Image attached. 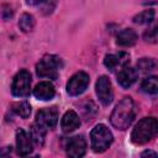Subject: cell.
Wrapping results in <instances>:
<instances>
[{"instance_id":"cell-1","label":"cell","mask_w":158,"mask_h":158,"mask_svg":"<svg viewBox=\"0 0 158 158\" xmlns=\"http://www.w3.org/2000/svg\"><path fill=\"white\" fill-rule=\"evenodd\" d=\"M135 117H136L135 101L130 96H126L112 110L110 116V122L115 128L125 131L131 126Z\"/></svg>"},{"instance_id":"cell-2","label":"cell","mask_w":158,"mask_h":158,"mask_svg":"<svg viewBox=\"0 0 158 158\" xmlns=\"http://www.w3.org/2000/svg\"><path fill=\"white\" fill-rule=\"evenodd\" d=\"M158 131V122L154 117H144L135 126L131 133V141L135 144H144L151 141Z\"/></svg>"},{"instance_id":"cell-3","label":"cell","mask_w":158,"mask_h":158,"mask_svg":"<svg viewBox=\"0 0 158 158\" xmlns=\"http://www.w3.org/2000/svg\"><path fill=\"white\" fill-rule=\"evenodd\" d=\"M90 138H91V148L96 153L105 152L114 141L111 131L102 123H99L93 128L90 133Z\"/></svg>"},{"instance_id":"cell-4","label":"cell","mask_w":158,"mask_h":158,"mask_svg":"<svg viewBox=\"0 0 158 158\" xmlns=\"http://www.w3.org/2000/svg\"><path fill=\"white\" fill-rule=\"evenodd\" d=\"M63 63L62 59L58 56H44L36 65V72L37 75L41 78H49V79H57L58 78V72L62 68Z\"/></svg>"},{"instance_id":"cell-5","label":"cell","mask_w":158,"mask_h":158,"mask_svg":"<svg viewBox=\"0 0 158 158\" xmlns=\"http://www.w3.org/2000/svg\"><path fill=\"white\" fill-rule=\"evenodd\" d=\"M30 90H31V74L30 72L22 69L14 77L11 91L15 96L25 98L30 95Z\"/></svg>"},{"instance_id":"cell-6","label":"cell","mask_w":158,"mask_h":158,"mask_svg":"<svg viewBox=\"0 0 158 158\" xmlns=\"http://www.w3.org/2000/svg\"><path fill=\"white\" fill-rule=\"evenodd\" d=\"M90 83V78L85 72L75 73L67 84V93L70 96H78L85 91Z\"/></svg>"},{"instance_id":"cell-7","label":"cell","mask_w":158,"mask_h":158,"mask_svg":"<svg viewBox=\"0 0 158 158\" xmlns=\"http://www.w3.org/2000/svg\"><path fill=\"white\" fill-rule=\"evenodd\" d=\"M96 95L100 100V102L105 106L110 105L114 99V93H112V86L111 81L106 75H101L98 81H96Z\"/></svg>"},{"instance_id":"cell-8","label":"cell","mask_w":158,"mask_h":158,"mask_svg":"<svg viewBox=\"0 0 158 158\" xmlns=\"http://www.w3.org/2000/svg\"><path fill=\"white\" fill-rule=\"evenodd\" d=\"M58 122V110L56 106L42 109L36 115V123L43 128H53Z\"/></svg>"},{"instance_id":"cell-9","label":"cell","mask_w":158,"mask_h":158,"mask_svg":"<svg viewBox=\"0 0 158 158\" xmlns=\"http://www.w3.org/2000/svg\"><path fill=\"white\" fill-rule=\"evenodd\" d=\"M67 156L69 158H83L86 152V142L83 136H74L67 142Z\"/></svg>"},{"instance_id":"cell-10","label":"cell","mask_w":158,"mask_h":158,"mask_svg":"<svg viewBox=\"0 0 158 158\" xmlns=\"http://www.w3.org/2000/svg\"><path fill=\"white\" fill-rule=\"evenodd\" d=\"M128 63H130V56L126 52H118L116 54H107L104 59L105 67L111 72L121 70L122 68L127 67Z\"/></svg>"},{"instance_id":"cell-11","label":"cell","mask_w":158,"mask_h":158,"mask_svg":"<svg viewBox=\"0 0 158 158\" xmlns=\"http://www.w3.org/2000/svg\"><path fill=\"white\" fill-rule=\"evenodd\" d=\"M16 151L21 157H25L32 152V138L23 128H19L16 131Z\"/></svg>"},{"instance_id":"cell-12","label":"cell","mask_w":158,"mask_h":158,"mask_svg":"<svg viewBox=\"0 0 158 158\" xmlns=\"http://www.w3.org/2000/svg\"><path fill=\"white\" fill-rule=\"evenodd\" d=\"M79 126H80V118L75 111L69 110L63 115L62 121H60V127H62L63 132H65V133L73 132Z\"/></svg>"},{"instance_id":"cell-13","label":"cell","mask_w":158,"mask_h":158,"mask_svg":"<svg viewBox=\"0 0 158 158\" xmlns=\"http://www.w3.org/2000/svg\"><path fill=\"white\" fill-rule=\"evenodd\" d=\"M33 95L38 100L47 101V100H51V99L54 98L56 90H54V86L52 85V83H49V81H41L33 89Z\"/></svg>"},{"instance_id":"cell-14","label":"cell","mask_w":158,"mask_h":158,"mask_svg":"<svg viewBox=\"0 0 158 158\" xmlns=\"http://www.w3.org/2000/svg\"><path fill=\"white\" fill-rule=\"evenodd\" d=\"M138 73L136 69L131 68V67H125L122 68L118 74H117V81L122 88H130L136 80H137Z\"/></svg>"},{"instance_id":"cell-15","label":"cell","mask_w":158,"mask_h":158,"mask_svg":"<svg viewBox=\"0 0 158 158\" xmlns=\"http://www.w3.org/2000/svg\"><path fill=\"white\" fill-rule=\"evenodd\" d=\"M137 38H138V36L132 28H125L118 32L116 43L121 47H130L137 42Z\"/></svg>"},{"instance_id":"cell-16","label":"cell","mask_w":158,"mask_h":158,"mask_svg":"<svg viewBox=\"0 0 158 158\" xmlns=\"http://www.w3.org/2000/svg\"><path fill=\"white\" fill-rule=\"evenodd\" d=\"M30 136L32 138V141L38 144V146H42L43 142H44V136H46V128L41 127L40 125H37L36 122L31 126V130H30Z\"/></svg>"},{"instance_id":"cell-17","label":"cell","mask_w":158,"mask_h":158,"mask_svg":"<svg viewBox=\"0 0 158 158\" xmlns=\"http://www.w3.org/2000/svg\"><path fill=\"white\" fill-rule=\"evenodd\" d=\"M141 89L142 91L147 93V94H157L158 91V80H157V77L152 75V77H147L143 79L142 84H141Z\"/></svg>"},{"instance_id":"cell-18","label":"cell","mask_w":158,"mask_h":158,"mask_svg":"<svg viewBox=\"0 0 158 158\" xmlns=\"http://www.w3.org/2000/svg\"><path fill=\"white\" fill-rule=\"evenodd\" d=\"M12 110L22 118H27L31 114V105L27 101H19L12 105Z\"/></svg>"},{"instance_id":"cell-19","label":"cell","mask_w":158,"mask_h":158,"mask_svg":"<svg viewBox=\"0 0 158 158\" xmlns=\"http://www.w3.org/2000/svg\"><path fill=\"white\" fill-rule=\"evenodd\" d=\"M19 26L23 32H30L35 27V19L30 14H22L19 21Z\"/></svg>"},{"instance_id":"cell-20","label":"cell","mask_w":158,"mask_h":158,"mask_svg":"<svg viewBox=\"0 0 158 158\" xmlns=\"http://www.w3.org/2000/svg\"><path fill=\"white\" fill-rule=\"evenodd\" d=\"M154 20V10H144L139 14H137L136 16H133V22L135 23H149Z\"/></svg>"},{"instance_id":"cell-21","label":"cell","mask_w":158,"mask_h":158,"mask_svg":"<svg viewBox=\"0 0 158 158\" xmlns=\"http://www.w3.org/2000/svg\"><path fill=\"white\" fill-rule=\"evenodd\" d=\"M156 65H157V63L153 58H141L137 62V67L142 72H151L156 68Z\"/></svg>"},{"instance_id":"cell-22","label":"cell","mask_w":158,"mask_h":158,"mask_svg":"<svg viewBox=\"0 0 158 158\" xmlns=\"http://www.w3.org/2000/svg\"><path fill=\"white\" fill-rule=\"evenodd\" d=\"M38 6H41L42 14L49 15V14L53 12V10H54V7H56V2H54V1H41Z\"/></svg>"},{"instance_id":"cell-23","label":"cell","mask_w":158,"mask_h":158,"mask_svg":"<svg viewBox=\"0 0 158 158\" xmlns=\"http://www.w3.org/2000/svg\"><path fill=\"white\" fill-rule=\"evenodd\" d=\"M143 37H144V40H146L147 42H152V43H154L156 40H157V27L153 26L152 28L147 30V31L144 32Z\"/></svg>"},{"instance_id":"cell-24","label":"cell","mask_w":158,"mask_h":158,"mask_svg":"<svg viewBox=\"0 0 158 158\" xmlns=\"http://www.w3.org/2000/svg\"><path fill=\"white\" fill-rule=\"evenodd\" d=\"M12 148L10 146H5L0 148V158H11Z\"/></svg>"},{"instance_id":"cell-25","label":"cell","mask_w":158,"mask_h":158,"mask_svg":"<svg viewBox=\"0 0 158 158\" xmlns=\"http://www.w3.org/2000/svg\"><path fill=\"white\" fill-rule=\"evenodd\" d=\"M12 14H14V10H11L10 6L5 5V6H4V10H2V17H4L5 20H7V19H10V17L12 16Z\"/></svg>"},{"instance_id":"cell-26","label":"cell","mask_w":158,"mask_h":158,"mask_svg":"<svg viewBox=\"0 0 158 158\" xmlns=\"http://www.w3.org/2000/svg\"><path fill=\"white\" fill-rule=\"evenodd\" d=\"M141 158H157V153L152 149H146L142 154H141Z\"/></svg>"},{"instance_id":"cell-27","label":"cell","mask_w":158,"mask_h":158,"mask_svg":"<svg viewBox=\"0 0 158 158\" xmlns=\"http://www.w3.org/2000/svg\"><path fill=\"white\" fill-rule=\"evenodd\" d=\"M32 158H40V157H37V156H36V157H32Z\"/></svg>"}]
</instances>
